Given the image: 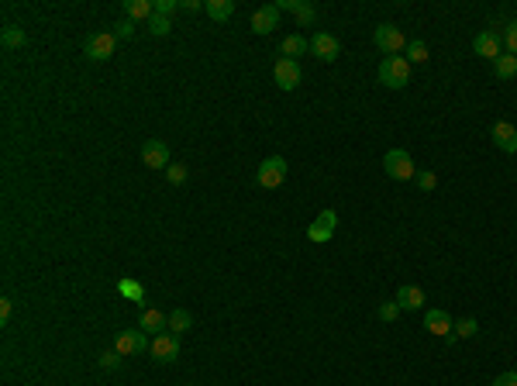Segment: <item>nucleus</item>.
Wrapping results in <instances>:
<instances>
[{"label":"nucleus","mask_w":517,"mask_h":386,"mask_svg":"<svg viewBox=\"0 0 517 386\" xmlns=\"http://www.w3.org/2000/svg\"><path fill=\"white\" fill-rule=\"evenodd\" d=\"M380 83L390 86V90H404L411 83V62L404 55H387L380 62Z\"/></svg>","instance_id":"1"},{"label":"nucleus","mask_w":517,"mask_h":386,"mask_svg":"<svg viewBox=\"0 0 517 386\" xmlns=\"http://www.w3.org/2000/svg\"><path fill=\"white\" fill-rule=\"evenodd\" d=\"M383 169H387L390 180H400V183H407L417 176V166H414V159L407 155V149H390V152L383 155Z\"/></svg>","instance_id":"2"},{"label":"nucleus","mask_w":517,"mask_h":386,"mask_svg":"<svg viewBox=\"0 0 517 386\" xmlns=\"http://www.w3.org/2000/svg\"><path fill=\"white\" fill-rule=\"evenodd\" d=\"M114 49H118L114 31H93V35H86V42H83L86 59H93V62H107V59L114 55Z\"/></svg>","instance_id":"3"},{"label":"nucleus","mask_w":517,"mask_h":386,"mask_svg":"<svg viewBox=\"0 0 517 386\" xmlns=\"http://www.w3.org/2000/svg\"><path fill=\"white\" fill-rule=\"evenodd\" d=\"M273 79H276V86L280 90H297L300 86V79H304V69H300V62L297 59H276V66H273Z\"/></svg>","instance_id":"4"},{"label":"nucleus","mask_w":517,"mask_h":386,"mask_svg":"<svg viewBox=\"0 0 517 386\" xmlns=\"http://www.w3.org/2000/svg\"><path fill=\"white\" fill-rule=\"evenodd\" d=\"M256 180H258V186H266V190H276V186L286 180V159L283 155H269V159H262Z\"/></svg>","instance_id":"5"},{"label":"nucleus","mask_w":517,"mask_h":386,"mask_svg":"<svg viewBox=\"0 0 517 386\" xmlns=\"http://www.w3.org/2000/svg\"><path fill=\"white\" fill-rule=\"evenodd\" d=\"M373 42H376V49L387 52V55H397V52L407 49V38H404V31L397 25H380L373 31Z\"/></svg>","instance_id":"6"},{"label":"nucleus","mask_w":517,"mask_h":386,"mask_svg":"<svg viewBox=\"0 0 517 386\" xmlns=\"http://www.w3.org/2000/svg\"><path fill=\"white\" fill-rule=\"evenodd\" d=\"M114 348H118L121 356H138V352H149L152 341H149V335H145L142 328H128V331H118Z\"/></svg>","instance_id":"7"},{"label":"nucleus","mask_w":517,"mask_h":386,"mask_svg":"<svg viewBox=\"0 0 517 386\" xmlns=\"http://www.w3.org/2000/svg\"><path fill=\"white\" fill-rule=\"evenodd\" d=\"M149 352H152V359L162 362V365H166V362H176V359H180V335H173V331L155 335Z\"/></svg>","instance_id":"8"},{"label":"nucleus","mask_w":517,"mask_h":386,"mask_svg":"<svg viewBox=\"0 0 517 386\" xmlns=\"http://www.w3.org/2000/svg\"><path fill=\"white\" fill-rule=\"evenodd\" d=\"M335 228H338V214L335 210H321V214L314 217V225L307 228V238L314 245H324V242H331Z\"/></svg>","instance_id":"9"},{"label":"nucleus","mask_w":517,"mask_h":386,"mask_svg":"<svg viewBox=\"0 0 517 386\" xmlns=\"http://www.w3.org/2000/svg\"><path fill=\"white\" fill-rule=\"evenodd\" d=\"M142 162L149 166V169H169V145L162 142V138H149L145 145H142Z\"/></svg>","instance_id":"10"},{"label":"nucleus","mask_w":517,"mask_h":386,"mask_svg":"<svg viewBox=\"0 0 517 386\" xmlns=\"http://www.w3.org/2000/svg\"><path fill=\"white\" fill-rule=\"evenodd\" d=\"M310 52H314L321 62H335L338 55H341V42H338L335 35H328V31H317V35L310 38Z\"/></svg>","instance_id":"11"},{"label":"nucleus","mask_w":517,"mask_h":386,"mask_svg":"<svg viewBox=\"0 0 517 386\" xmlns=\"http://www.w3.org/2000/svg\"><path fill=\"white\" fill-rule=\"evenodd\" d=\"M490 138H493V145H496L500 152H507V155L517 152V128L511 125V121H496V125L490 128Z\"/></svg>","instance_id":"12"},{"label":"nucleus","mask_w":517,"mask_h":386,"mask_svg":"<svg viewBox=\"0 0 517 386\" xmlns=\"http://www.w3.org/2000/svg\"><path fill=\"white\" fill-rule=\"evenodd\" d=\"M138 328L145 331V335H166L169 331V314H162V310L155 307H145L142 310V317H138Z\"/></svg>","instance_id":"13"},{"label":"nucleus","mask_w":517,"mask_h":386,"mask_svg":"<svg viewBox=\"0 0 517 386\" xmlns=\"http://www.w3.org/2000/svg\"><path fill=\"white\" fill-rule=\"evenodd\" d=\"M276 28H280V7L276 4H266V7H258L256 14H252V31L256 35H269Z\"/></svg>","instance_id":"14"},{"label":"nucleus","mask_w":517,"mask_h":386,"mask_svg":"<svg viewBox=\"0 0 517 386\" xmlns=\"http://www.w3.org/2000/svg\"><path fill=\"white\" fill-rule=\"evenodd\" d=\"M500 45H504V42H500L493 31H479V35L472 38V52H476V55H483V59H490V62H496V59L504 55Z\"/></svg>","instance_id":"15"},{"label":"nucleus","mask_w":517,"mask_h":386,"mask_svg":"<svg viewBox=\"0 0 517 386\" xmlns=\"http://www.w3.org/2000/svg\"><path fill=\"white\" fill-rule=\"evenodd\" d=\"M276 7H280V11H293V18H297V25L300 28L314 25V18H317V7L307 4V0H280Z\"/></svg>","instance_id":"16"},{"label":"nucleus","mask_w":517,"mask_h":386,"mask_svg":"<svg viewBox=\"0 0 517 386\" xmlns=\"http://www.w3.org/2000/svg\"><path fill=\"white\" fill-rule=\"evenodd\" d=\"M424 328L431 331V335H438V338H448L452 335V317H448V310H428L424 314Z\"/></svg>","instance_id":"17"},{"label":"nucleus","mask_w":517,"mask_h":386,"mask_svg":"<svg viewBox=\"0 0 517 386\" xmlns=\"http://www.w3.org/2000/svg\"><path fill=\"white\" fill-rule=\"evenodd\" d=\"M424 290L421 286H414V283H404L400 290H397V304H400V310H421L424 307Z\"/></svg>","instance_id":"18"},{"label":"nucleus","mask_w":517,"mask_h":386,"mask_svg":"<svg viewBox=\"0 0 517 386\" xmlns=\"http://www.w3.org/2000/svg\"><path fill=\"white\" fill-rule=\"evenodd\" d=\"M152 14H155V0H125V18H131L135 25H138V21L149 25Z\"/></svg>","instance_id":"19"},{"label":"nucleus","mask_w":517,"mask_h":386,"mask_svg":"<svg viewBox=\"0 0 517 386\" xmlns=\"http://www.w3.org/2000/svg\"><path fill=\"white\" fill-rule=\"evenodd\" d=\"M310 49V42L304 35H286L283 42H280V52H283V59H300L304 52Z\"/></svg>","instance_id":"20"},{"label":"nucleus","mask_w":517,"mask_h":386,"mask_svg":"<svg viewBox=\"0 0 517 386\" xmlns=\"http://www.w3.org/2000/svg\"><path fill=\"white\" fill-rule=\"evenodd\" d=\"M207 18L210 21H228L234 14V0H207Z\"/></svg>","instance_id":"21"},{"label":"nucleus","mask_w":517,"mask_h":386,"mask_svg":"<svg viewBox=\"0 0 517 386\" xmlns=\"http://www.w3.org/2000/svg\"><path fill=\"white\" fill-rule=\"evenodd\" d=\"M118 293H121L125 300H131V304H142V300H145V286L135 283V280H128V276H125V280H118Z\"/></svg>","instance_id":"22"},{"label":"nucleus","mask_w":517,"mask_h":386,"mask_svg":"<svg viewBox=\"0 0 517 386\" xmlns=\"http://www.w3.org/2000/svg\"><path fill=\"white\" fill-rule=\"evenodd\" d=\"M493 73H496V79H514L517 76V55H500L496 62H493Z\"/></svg>","instance_id":"23"},{"label":"nucleus","mask_w":517,"mask_h":386,"mask_svg":"<svg viewBox=\"0 0 517 386\" xmlns=\"http://www.w3.org/2000/svg\"><path fill=\"white\" fill-rule=\"evenodd\" d=\"M4 49H21V45H28V35H25V28H18V25H4Z\"/></svg>","instance_id":"24"},{"label":"nucleus","mask_w":517,"mask_h":386,"mask_svg":"<svg viewBox=\"0 0 517 386\" xmlns=\"http://www.w3.org/2000/svg\"><path fill=\"white\" fill-rule=\"evenodd\" d=\"M190 328H193V317H190V310L176 307L173 314H169V331H173V335H183V331H190Z\"/></svg>","instance_id":"25"},{"label":"nucleus","mask_w":517,"mask_h":386,"mask_svg":"<svg viewBox=\"0 0 517 386\" xmlns=\"http://www.w3.org/2000/svg\"><path fill=\"white\" fill-rule=\"evenodd\" d=\"M407 62H428V45L421 42V38H414V42H407Z\"/></svg>","instance_id":"26"},{"label":"nucleus","mask_w":517,"mask_h":386,"mask_svg":"<svg viewBox=\"0 0 517 386\" xmlns=\"http://www.w3.org/2000/svg\"><path fill=\"white\" fill-rule=\"evenodd\" d=\"M149 31H152L155 38H162V35H169V31H173V21H169V18H162V14H152V18H149Z\"/></svg>","instance_id":"27"},{"label":"nucleus","mask_w":517,"mask_h":386,"mask_svg":"<svg viewBox=\"0 0 517 386\" xmlns=\"http://www.w3.org/2000/svg\"><path fill=\"white\" fill-rule=\"evenodd\" d=\"M452 331H455V338H472L476 331H479V321H476V317H462Z\"/></svg>","instance_id":"28"},{"label":"nucleus","mask_w":517,"mask_h":386,"mask_svg":"<svg viewBox=\"0 0 517 386\" xmlns=\"http://www.w3.org/2000/svg\"><path fill=\"white\" fill-rule=\"evenodd\" d=\"M166 180L173 183V186H183V183H186V166H180V162H169V169H166Z\"/></svg>","instance_id":"29"},{"label":"nucleus","mask_w":517,"mask_h":386,"mask_svg":"<svg viewBox=\"0 0 517 386\" xmlns=\"http://www.w3.org/2000/svg\"><path fill=\"white\" fill-rule=\"evenodd\" d=\"M135 21H131V18H121V21H118V25H114V38H118V42H125V38H131V35H135Z\"/></svg>","instance_id":"30"},{"label":"nucleus","mask_w":517,"mask_h":386,"mask_svg":"<svg viewBox=\"0 0 517 386\" xmlns=\"http://www.w3.org/2000/svg\"><path fill=\"white\" fill-rule=\"evenodd\" d=\"M397 314H400V304L397 300H387V304H380V321H397Z\"/></svg>","instance_id":"31"},{"label":"nucleus","mask_w":517,"mask_h":386,"mask_svg":"<svg viewBox=\"0 0 517 386\" xmlns=\"http://www.w3.org/2000/svg\"><path fill=\"white\" fill-rule=\"evenodd\" d=\"M504 45H507V52H511V55H517V21H511V25H507V31H504Z\"/></svg>","instance_id":"32"},{"label":"nucleus","mask_w":517,"mask_h":386,"mask_svg":"<svg viewBox=\"0 0 517 386\" xmlns=\"http://www.w3.org/2000/svg\"><path fill=\"white\" fill-rule=\"evenodd\" d=\"M176 7H183V0H155V14H162V18H169Z\"/></svg>","instance_id":"33"},{"label":"nucleus","mask_w":517,"mask_h":386,"mask_svg":"<svg viewBox=\"0 0 517 386\" xmlns=\"http://www.w3.org/2000/svg\"><path fill=\"white\" fill-rule=\"evenodd\" d=\"M121 359H125V356H121L118 348H114V352H103V356H101V369H118Z\"/></svg>","instance_id":"34"},{"label":"nucleus","mask_w":517,"mask_h":386,"mask_svg":"<svg viewBox=\"0 0 517 386\" xmlns=\"http://www.w3.org/2000/svg\"><path fill=\"white\" fill-rule=\"evenodd\" d=\"M414 180H417L421 190H435V186H438V176H435V173H417Z\"/></svg>","instance_id":"35"},{"label":"nucleus","mask_w":517,"mask_h":386,"mask_svg":"<svg viewBox=\"0 0 517 386\" xmlns=\"http://www.w3.org/2000/svg\"><path fill=\"white\" fill-rule=\"evenodd\" d=\"M493 386H517V373H500L493 380Z\"/></svg>","instance_id":"36"},{"label":"nucleus","mask_w":517,"mask_h":386,"mask_svg":"<svg viewBox=\"0 0 517 386\" xmlns=\"http://www.w3.org/2000/svg\"><path fill=\"white\" fill-rule=\"evenodd\" d=\"M11 310H14V304H11V297H4V300H0V321H4V324H7Z\"/></svg>","instance_id":"37"},{"label":"nucleus","mask_w":517,"mask_h":386,"mask_svg":"<svg viewBox=\"0 0 517 386\" xmlns=\"http://www.w3.org/2000/svg\"><path fill=\"white\" fill-rule=\"evenodd\" d=\"M207 4H200V0H183V11H190V14H193V11H204Z\"/></svg>","instance_id":"38"}]
</instances>
